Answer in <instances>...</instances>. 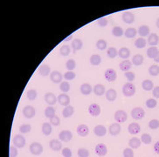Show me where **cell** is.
Returning <instances> with one entry per match:
<instances>
[{"instance_id":"cell-1","label":"cell","mask_w":159,"mask_h":157,"mask_svg":"<svg viewBox=\"0 0 159 157\" xmlns=\"http://www.w3.org/2000/svg\"><path fill=\"white\" fill-rule=\"evenodd\" d=\"M123 93L125 97H132L136 93V86L133 83L128 82L123 87Z\"/></svg>"},{"instance_id":"cell-2","label":"cell","mask_w":159,"mask_h":157,"mask_svg":"<svg viewBox=\"0 0 159 157\" xmlns=\"http://www.w3.org/2000/svg\"><path fill=\"white\" fill-rule=\"evenodd\" d=\"M145 116V111L142 107L136 106L131 110V117L134 120H142Z\"/></svg>"},{"instance_id":"cell-3","label":"cell","mask_w":159,"mask_h":157,"mask_svg":"<svg viewBox=\"0 0 159 157\" xmlns=\"http://www.w3.org/2000/svg\"><path fill=\"white\" fill-rule=\"evenodd\" d=\"M114 118L115 120V122L117 123H124L128 120V114L127 113L123 110H117V111L115 113V115H114Z\"/></svg>"},{"instance_id":"cell-4","label":"cell","mask_w":159,"mask_h":157,"mask_svg":"<svg viewBox=\"0 0 159 157\" xmlns=\"http://www.w3.org/2000/svg\"><path fill=\"white\" fill-rule=\"evenodd\" d=\"M29 150L33 155H40L43 153V146L39 142H32L29 147Z\"/></svg>"},{"instance_id":"cell-5","label":"cell","mask_w":159,"mask_h":157,"mask_svg":"<svg viewBox=\"0 0 159 157\" xmlns=\"http://www.w3.org/2000/svg\"><path fill=\"white\" fill-rule=\"evenodd\" d=\"M26 138L22 134H16L15 136L13 137V145L16 147H19V148L24 147L26 146Z\"/></svg>"},{"instance_id":"cell-6","label":"cell","mask_w":159,"mask_h":157,"mask_svg":"<svg viewBox=\"0 0 159 157\" xmlns=\"http://www.w3.org/2000/svg\"><path fill=\"white\" fill-rule=\"evenodd\" d=\"M104 78L105 80L108 82H113L116 80L117 78V73L115 69L113 68H108L104 72Z\"/></svg>"},{"instance_id":"cell-7","label":"cell","mask_w":159,"mask_h":157,"mask_svg":"<svg viewBox=\"0 0 159 157\" xmlns=\"http://www.w3.org/2000/svg\"><path fill=\"white\" fill-rule=\"evenodd\" d=\"M101 112H102L101 106H99L97 103H92V104H90V106H88V113L91 116H99Z\"/></svg>"},{"instance_id":"cell-8","label":"cell","mask_w":159,"mask_h":157,"mask_svg":"<svg viewBox=\"0 0 159 157\" xmlns=\"http://www.w3.org/2000/svg\"><path fill=\"white\" fill-rule=\"evenodd\" d=\"M94 152H95V154L97 155L98 156H105L108 154V147H107V146L105 144H103V143H99V144H97L95 146Z\"/></svg>"},{"instance_id":"cell-9","label":"cell","mask_w":159,"mask_h":157,"mask_svg":"<svg viewBox=\"0 0 159 157\" xmlns=\"http://www.w3.org/2000/svg\"><path fill=\"white\" fill-rule=\"evenodd\" d=\"M23 115L27 118V119H31V118H33V117L35 116V114H36V110H35V108L33 107L32 106H26L24 108H23Z\"/></svg>"},{"instance_id":"cell-10","label":"cell","mask_w":159,"mask_h":157,"mask_svg":"<svg viewBox=\"0 0 159 157\" xmlns=\"http://www.w3.org/2000/svg\"><path fill=\"white\" fill-rule=\"evenodd\" d=\"M73 134L69 130H62L59 134V139L64 142H68L72 140Z\"/></svg>"},{"instance_id":"cell-11","label":"cell","mask_w":159,"mask_h":157,"mask_svg":"<svg viewBox=\"0 0 159 157\" xmlns=\"http://www.w3.org/2000/svg\"><path fill=\"white\" fill-rule=\"evenodd\" d=\"M121 130H122V127L121 125L117 123V122H115L113 124H111L109 126V128H108V131H109V134L112 135V136H116L118 135L119 134L121 133Z\"/></svg>"},{"instance_id":"cell-12","label":"cell","mask_w":159,"mask_h":157,"mask_svg":"<svg viewBox=\"0 0 159 157\" xmlns=\"http://www.w3.org/2000/svg\"><path fill=\"white\" fill-rule=\"evenodd\" d=\"M49 147L51 148L52 150L55 151V152H58L60 150H61L62 148V143L61 142V141L59 140H56V139H52L49 142Z\"/></svg>"},{"instance_id":"cell-13","label":"cell","mask_w":159,"mask_h":157,"mask_svg":"<svg viewBox=\"0 0 159 157\" xmlns=\"http://www.w3.org/2000/svg\"><path fill=\"white\" fill-rule=\"evenodd\" d=\"M62 78V74L59 71H52L50 73V80L55 84L61 83Z\"/></svg>"},{"instance_id":"cell-14","label":"cell","mask_w":159,"mask_h":157,"mask_svg":"<svg viewBox=\"0 0 159 157\" xmlns=\"http://www.w3.org/2000/svg\"><path fill=\"white\" fill-rule=\"evenodd\" d=\"M76 131H77V134L80 136L86 137L88 134V133H89V128H88L87 125L81 124V125H79L77 127Z\"/></svg>"},{"instance_id":"cell-15","label":"cell","mask_w":159,"mask_h":157,"mask_svg":"<svg viewBox=\"0 0 159 157\" xmlns=\"http://www.w3.org/2000/svg\"><path fill=\"white\" fill-rule=\"evenodd\" d=\"M58 101L61 106H69L70 103V97L66 93H61L58 96Z\"/></svg>"},{"instance_id":"cell-16","label":"cell","mask_w":159,"mask_h":157,"mask_svg":"<svg viewBox=\"0 0 159 157\" xmlns=\"http://www.w3.org/2000/svg\"><path fill=\"white\" fill-rule=\"evenodd\" d=\"M39 72H40V74L41 76H48L51 73V66H49V65H47V64H43V65H41L40 66Z\"/></svg>"},{"instance_id":"cell-17","label":"cell","mask_w":159,"mask_h":157,"mask_svg":"<svg viewBox=\"0 0 159 157\" xmlns=\"http://www.w3.org/2000/svg\"><path fill=\"white\" fill-rule=\"evenodd\" d=\"M45 101L48 105L52 106V105H54L58 101V98H56V96L52 93H46V95H45Z\"/></svg>"},{"instance_id":"cell-18","label":"cell","mask_w":159,"mask_h":157,"mask_svg":"<svg viewBox=\"0 0 159 157\" xmlns=\"http://www.w3.org/2000/svg\"><path fill=\"white\" fill-rule=\"evenodd\" d=\"M128 131L131 134H139V132L141 131V127L139 126L138 123L133 122V123H130L128 125Z\"/></svg>"},{"instance_id":"cell-19","label":"cell","mask_w":159,"mask_h":157,"mask_svg":"<svg viewBox=\"0 0 159 157\" xmlns=\"http://www.w3.org/2000/svg\"><path fill=\"white\" fill-rule=\"evenodd\" d=\"M94 134L96 136H104L107 134V129L103 125H97V126H95L94 128Z\"/></svg>"},{"instance_id":"cell-20","label":"cell","mask_w":159,"mask_h":157,"mask_svg":"<svg viewBox=\"0 0 159 157\" xmlns=\"http://www.w3.org/2000/svg\"><path fill=\"white\" fill-rule=\"evenodd\" d=\"M141 144H142V142L137 137H133L128 141V146L132 149H136V148L140 147Z\"/></svg>"},{"instance_id":"cell-21","label":"cell","mask_w":159,"mask_h":157,"mask_svg":"<svg viewBox=\"0 0 159 157\" xmlns=\"http://www.w3.org/2000/svg\"><path fill=\"white\" fill-rule=\"evenodd\" d=\"M123 20L126 24H132L135 21V16L130 11H125L123 14Z\"/></svg>"},{"instance_id":"cell-22","label":"cell","mask_w":159,"mask_h":157,"mask_svg":"<svg viewBox=\"0 0 159 157\" xmlns=\"http://www.w3.org/2000/svg\"><path fill=\"white\" fill-rule=\"evenodd\" d=\"M159 43V36L157 33L149 34L148 38V44L151 46H156Z\"/></svg>"},{"instance_id":"cell-23","label":"cell","mask_w":159,"mask_h":157,"mask_svg":"<svg viewBox=\"0 0 159 157\" xmlns=\"http://www.w3.org/2000/svg\"><path fill=\"white\" fill-rule=\"evenodd\" d=\"M80 90H81V93H82L83 95H89L91 93V92H92L93 87L91 86L90 84L84 83V84H82V86H81Z\"/></svg>"},{"instance_id":"cell-24","label":"cell","mask_w":159,"mask_h":157,"mask_svg":"<svg viewBox=\"0 0 159 157\" xmlns=\"http://www.w3.org/2000/svg\"><path fill=\"white\" fill-rule=\"evenodd\" d=\"M119 67L120 69L123 72H128L131 67H132V62L128 60H124L123 61H122L119 65Z\"/></svg>"},{"instance_id":"cell-25","label":"cell","mask_w":159,"mask_h":157,"mask_svg":"<svg viewBox=\"0 0 159 157\" xmlns=\"http://www.w3.org/2000/svg\"><path fill=\"white\" fill-rule=\"evenodd\" d=\"M93 90H94V93L95 95L103 96V94L105 93V86L102 85V84H96L95 86H94Z\"/></svg>"},{"instance_id":"cell-26","label":"cell","mask_w":159,"mask_h":157,"mask_svg":"<svg viewBox=\"0 0 159 157\" xmlns=\"http://www.w3.org/2000/svg\"><path fill=\"white\" fill-rule=\"evenodd\" d=\"M71 46H72L73 50V53H75L76 51H79V50L82 49V46H83V42L81 39H74L72 41Z\"/></svg>"},{"instance_id":"cell-27","label":"cell","mask_w":159,"mask_h":157,"mask_svg":"<svg viewBox=\"0 0 159 157\" xmlns=\"http://www.w3.org/2000/svg\"><path fill=\"white\" fill-rule=\"evenodd\" d=\"M74 113V108L73 106H65V108L62 111V115L64 118H70Z\"/></svg>"},{"instance_id":"cell-28","label":"cell","mask_w":159,"mask_h":157,"mask_svg":"<svg viewBox=\"0 0 159 157\" xmlns=\"http://www.w3.org/2000/svg\"><path fill=\"white\" fill-rule=\"evenodd\" d=\"M158 52L159 50L157 49V46H150L149 49L147 50V56H148V58H149V59L154 60L155 58L157 57V55L158 54Z\"/></svg>"},{"instance_id":"cell-29","label":"cell","mask_w":159,"mask_h":157,"mask_svg":"<svg viewBox=\"0 0 159 157\" xmlns=\"http://www.w3.org/2000/svg\"><path fill=\"white\" fill-rule=\"evenodd\" d=\"M118 55L123 60H127L128 57L130 56V50L128 49V47H122L118 51Z\"/></svg>"},{"instance_id":"cell-30","label":"cell","mask_w":159,"mask_h":157,"mask_svg":"<svg viewBox=\"0 0 159 157\" xmlns=\"http://www.w3.org/2000/svg\"><path fill=\"white\" fill-rule=\"evenodd\" d=\"M144 58L142 54H136L135 56H133L131 62H132V64H133L134 66H139L144 63Z\"/></svg>"},{"instance_id":"cell-31","label":"cell","mask_w":159,"mask_h":157,"mask_svg":"<svg viewBox=\"0 0 159 157\" xmlns=\"http://www.w3.org/2000/svg\"><path fill=\"white\" fill-rule=\"evenodd\" d=\"M149 27L146 25H143L139 27L138 31H137V33H139V35L141 36L142 38L144 37H146V36L149 35Z\"/></svg>"},{"instance_id":"cell-32","label":"cell","mask_w":159,"mask_h":157,"mask_svg":"<svg viewBox=\"0 0 159 157\" xmlns=\"http://www.w3.org/2000/svg\"><path fill=\"white\" fill-rule=\"evenodd\" d=\"M117 97V93L115 89H108V91L106 92V98L108 101H115V99Z\"/></svg>"},{"instance_id":"cell-33","label":"cell","mask_w":159,"mask_h":157,"mask_svg":"<svg viewBox=\"0 0 159 157\" xmlns=\"http://www.w3.org/2000/svg\"><path fill=\"white\" fill-rule=\"evenodd\" d=\"M41 130H42L43 134H45L46 136H47V135H50L52 133V124L51 123H48V122L43 123L42 127H41Z\"/></svg>"},{"instance_id":"cell-34","label":"cell","mask_w":159,"mask_h":157,"mask_svg":"<svg viewBox=\"0 0 159 157\" xmlns=\"http://www.w3.org/2000/svg\"><path fill=\"white\" fill-rule=\"evenodd\" d=\"M89 61H90V64L92 66H99L101 64V62H102V58H101V56L99 55V54H93L90 57Z\"/></svg>"},{"instance_id":"cell-35","label":"cell","mask_w":159,"mask_h":157,"mask_svg":"<svg viewBox=\"0 0 159 157\" xmlns=\"http://www.w3.org/2000/svg\"><path fill=\"white\" fill-rule=\"evenodd\" d=\"M142 87H143V89L145 90V91H150V90L153 89L154 84H153L152 81H149V80H145L142 83Z\"/></svg>"},{"instance_id":"cell-36","label":"cell","mask_w":159,"mask_h":157,"mask_svg":"<svg viewBox=\"0 0 159 157\" xmlns=\"http://www.w3.org/2000/svg\"><path fill=\"white\" fill-rule=\"evenodd\" d=\"M136 34H137V31L136 30L135 28H132V27H129L128 29H126L125 32H124V35H125L126 38H128V39L135 38Z\"/></svg>"},{"instance_id":"cell-37","label":"cell","mask_w":159,"mask_h":157,"mask_svg":"<svg viewBox=\"0 0 159 157\" xmlns=\"http://www.w3.org/2000/svg\"><path fill=\"white\" fill-rule=\"evenodd\" d=\"M146 44H147V41L144 38H139L136 40L135 41V46L138 49H142V48H144L146 46Z\"/></svg>"},{"instance_id":"cell-38","label":"cell","mask_w":159,"mask_h":157,"mask_svg":"<svg viewBox=\"0 0 159 157\" xmlns=\"http://www.w3.org/2000/svg\"><path fill=\"white\" fill-rule=\"evenodd\" d=\"M45 115H46V118H49V119L52 118L55 115V108L52 106H47L45 110Z\"/></svg>"},{"instance_id":"cell-39","label":"cell","mask_w":159,"mask_h":157,"mask_svg":"<svg viewBox=\"0 0 159 157\" xmlns=\"http://www.w3.org/2000/svg\"><path fill=\"white\" fill-rule=\"evenodd\" d=\"M112 34H113L115 37H122V36L124 34V31L121 27V26H115L113 29H112Z\"/></svg>"},{"instance_id":"cell-40","label":"cell","mask_w":159,"mask_h":157,"mask_svg":"<svg viewBox=\"0 0 159 157\" xmlns=\"http://www.w3.org/2000/svg\"><path fill=\"white\" fill-rule=\"evenodd\" d=\"M149 73L151 76H157L159 74V66L152 65V66H149Z\"/></svg>"},{"instance_id":"cell-41","label":"cell","mask_w":159,"mask_h":157,"mask_svg":"<svg viewBox=\"0 0 159 157\" xmlns=\"http://www.w3.org/2000/svg\"><path fill=\"white\" fill-rule=\"evenodd\" d=\"M107 54H108V58L110 59H115L116 56L118 55V51L115 47H109L107 51Z\"/></svg>"},{"instance_id":"cell-42","label":"cell","mask_w":159,"mask_h":157,"mask_svg":"<svg viewBox=\"0 0 159 157\" xmlns=\"http://www.w3.org/2000/svg\"><path fill=\"white\" fill-rule=\"evenodd\" d=\"M141 142L144 143L145 145H149L152 142V138H151L150 134H144L141 136Z\"/></svg>"},{"instance_id":"cell-43","label":"cell","mask_w":159,"mask_h":157,"mask_svg":"<svg viewBox=\"0 0 159 157\" xmlns=\"http://www.w3.org/2000/svg\"><path fill=\"white\" fill-rule=\"evenodd\" d=\"M70 52H71V48H70V46H67V45L62 46L61 47V49H60V53H61L62 56L69 55Z\"/></svg>"},{"instance_id":"cell-44","label":"cell","mask_w":159,"mask_h":157,"mask_svg":"<svg viewBox=\"0 0 159 157\" xmlns=\"http://www.w3.org/2000/svg\"><path fill=\"white\" fill-rule=\"evenodd\" d=\"M60 89L64 93L69 92V90H70V85H69V83L67 81H63V82H61V85H60Z\"/></svg>"},{"instance_id":"cell-45","label":"cell","mask_w":159,"mask_h":157,"mask_svg":"<svg viewBox=\"0 0 159 157\" xmlns=\"http://www.w3.org/2000/svg\"><path fill=\"white\" fill-rule=\"evenodd\" d=\"M26 97L29 101H34L37 98V92L34 89H30L27 91L26 93Z\"/></svg>"},{"instance_id":"cell-46","label":"cell","mask_w":159,"mask_h":157,"mask_svg":"<svg viewBox=\"0 0 159 157\" xmlns=\"http://www.w3.org/2000/svg\"><path fill=\"white\" fill-rule=\"evenodd\" d=\"M31 130V126L30 124H23L19 127V132L21 134H28Z\"/></svg>"},{"instance_id":"cell-47","label":"cell","mask_w":159,"mask_h":157,"mask_svg":"<svg viewBox=\"0 0 159 157\" xmlns=\"http://www.w3.org/2000/svg\"><path fill=\"white\" fill-rule=\"evenodd\" d=\"M96 47L101 51L105 50L107 48V41L104 40V39H99L96 42Z\"/></svg>"},{"instance_id":"cell-48","label":"cell","mask_w":159,"mask_h":157,"mask_svg":"<svg viewBox=\"0 0 159 157\" xmlns=\"http://www.w3.org/2000/svg\"><path fill=\"white\" fill-rule=\"evenodd\" d=\"M66 67L68 71H73L76 67V62L74 60H68L66 63Z\"/></svg>"},{"instance_id":"cell-49","label":"cell","mask_w":159,"mask_h":157,"mask_svg":"<svg viewBox=\"0 0 159 157\" xmlns=\"http://www.w3.org/2000/svg\"><path fill=\"white\" fill-rule=\"evenodd\" d=\"M145 105H146V106H147L148 108H154V107H156L157 105V101H156L155 99L150 98V99L146 101Z\"/></svg>"},{"instance_id":"cell-50","label":"cell","mask_w":159,"mask_h":157,"mask_svg":"<svg viewBox=\"0 0 159 157\" xmlns=\"http://www.w3.org/2000/svg\"><path fill=\"white\" fill-rule=\"evenodd\" d=\"M149 127L152 130L157 129L159 127V121L157 119H153L151 121H149Z\"/></svg>"},{"instance_id":"cell-51","label":"cell","mask_w":159,"mask_h":157,"mask_svg":"<svg viewBox=\"0 0 159 157\" xmlns=\"http://www.w3.org/2000/svg\"><path fill=\"white\" fill-rule=\"evenodd\" d=\"M77 155L79 157H89V152L86 148L81 147L77 151Z\"/></svg>"},{"instance_id":"cell-52","label":"cell","mask_w":159,"mask_h":157,"mask_svg":"<svg viewBox=\"0 0 159 157\" xmlns=\"http://www.w3.org/2000/svg\"><path fill=\"white\" fill-rule=\"evenodd\" d=\"M63 77H64V79L67 80V81H73V80L75 79L76 74H75L73 71H67V72H65V74H64V76Z\"/></svg>"},{"instance_id":"cell-53","label":"cell","mask_w":159,"mask_h":157,"mask_svg":"<svg viewBox=\"0 0 159 157\" xmlns=\"http://www.w3.org/2000/svg\"><path fill=\"white\" fill-rule=\"evenodd\" d=\"M123 157H134V151L131 147H126L123 152Z\"/></svg>"},{"instance_id":"cell-54","label":"cell","mask_w":159,"mask_h":157,"mask_svg":"<svg viewBox=\"0 0 159 157\" xmlns=\"http://www.w3.org/2000/svg\"><path fill=\"white\" fill-rule=\"evenodd\" d=\"M18 147L15 146H10L9 147V156L10 157H17L18 156Z\"/></svg>"},{"instance_id":"cell-55","label":"cell","mask_w":159,"mask_h":157,"mask_svg":"<svg viewBox=\"0 0 159 157\" xmlns=\"http://www.w3.org/2000/svg\"><path fill=\"white\" fill-rule=\"evenodd\" d=\"M108 20L106 18H100L97 20V25L100 27H106L108 26Z\"/></svg>"},{"instance_id":"cell-56","label":"cell","mask_w":159,"mask_h":157,"mask_svg":"<svg viewBox=\"0 0 159 157\" xmlns=\"http://www.w3.org/2000/svg\"><path fill=\"white\" fill-rule=\"evenodd\" d=\"M50 123H51L52 126L58 127L61 124V119H60V117H58L57 115H54L52 118L50 119Z\"/></svg>"},{"instance_id":"cell-57","label":"cell","mask_w":159,"mask_h":157,"mask_svg":"<svg viewBox=\"0 0 159 157\" xmlns=\"http://www.w3.org/2000/svg\"><path fill=\"white\" fill-rule=\"evenodd\" d=\"M124 75L126 77V79L128 81V82H132L135 80V78H136V74L134 73L133 72H126L124 73Z\"/></svg>"},{"instance_id":"cell-58","label":"cell","mask_w":159,"mask_h":157,"mask_svg":"<svg viewBox=\"0 0 159 157\" xmlns=\"http://www.w3.org/2000/svg\"><path fill=\"white\" fill-rule=\"evenodd\" d=\"M62 155L64 157H72V151L68 147H64L62 149Z\"/></svg>"},{"instance_id":"cell-59","label":"cell","mask_w":159,"mask_h":157,"mask_svg":"<svg viewBox=\"0 0 159 157\" xmlns=\"http://www.w3.org/2000/svg\"><path fill=\"white\" fill-rule=\"evenodd\" d=\"M153 96L157 99H159V86L153 88Z\"/></svg>"},{"instance_id":"cell-60","label":"cell","mask_w":159,"mask_h":157,"mask_svg":"<svg viewBox=\"0 0 159 157\" xmlns=\"http://www.w3.org/2000/svg\"><path fill=\"white\" fill-rule=\"evenodd\" d=\"M154 150L155 152L157 153V155H159V142H157L154 145Z\"/></svg>"},{"instance_id":"cell-61","label":"cell","mask_w":159,"mask_h":157,"mask_svg":"<svg viewBox=\"0 0 159 157\" xmlns=\"http://www.w3.org/2000/svg\"><path fill=\"white\" fill-rule=\"evenodd\" d=\"M72 38H73V34H70L69 36H67V38L64 39V41H69V40H71L72 39Z\"/></svg>"},{"instance_id":"cell-62","label":"cell","mask_w":159,"mask_h":157,"mask_svg":"<svg viewBox=\"0 0 159 157\" xmlns=\"http://www.w3.org/2000/svg\"><path fill=\"white\" fill-rule=\"evenodd\" d=\"M154 61L155 62H157V63H159V52L158 54L157 55V57L154 59Z\"/></svg>"},{"instance_id":"cell-63","label":"cell","mask_w":159,"mask_h":157,"mask_svg":"<svg viewBox=\"0 0 159 157\" xmlns=\"http://www.w3.org/2000/svg\"><path fill=\"white\" fill-rule=\"evenodd\" d=\"M157 28L159 29V18L157 19Z\"/></svg>"}]
</instances>
